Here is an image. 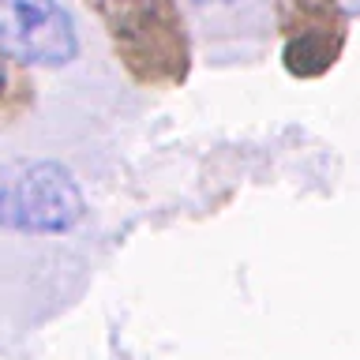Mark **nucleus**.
<instances>
[{"instance_id":"obj_4","label":"nucleus","mask_w":360,"mask_h":360,"mask_svg":"<svg viewBox=\"0 0 360 360\" xmlns=\"http://www.w3.org/2000/svg\"><path fill=\"white\" fill-rule=\"evenodd\" d=\"M338 49H342L338 34H289L285 49H281V60H285L292 75L311 79V75H323L338 60Z\"/></svg>"},{"instance_id":"obj_6","label":"nucleus","mask_w":360,"mask_h":360,"mask_svg":"<svg viewBox=\"0 0 360 360\" xmlns=\"http://www.w3.org/2000/svg\"><path fill=\"white\" fill-rule=\"evenodd\" d=\"M199 4H225V0H199Z\"/></svg>"},{"instance_id":"obj_3","label":"nucleus","mask_w":360,"mask_h":360,"mask_svg":"<svg viewBox=\"0 0 360 360\" xmlns=\"http://www.w3.org/2000/svg\"><path fill=\"white\" fill-rule=\"evenodd\" d=\"M117 41L128 49H146L150 45V60H180L184 64V49H180V22L173 19V4L169 0H101Z\"/></svg>"},{"instance_id":"obj_5","label":"nucleus","mask_w":360,"mask_h":360,"mask_svg":"<svg viewBox=\"0 0 360 360\" xmlns=\"http://www.w3.org/2000/svg\"><path fill=\"white\" fill-rule=\"evenodd\" d=\"M4 86H8V72H4V56H0V94H4Z\"/></svg>"},{"instance_id":"obj_1","label":"nucleus","mask_w":360,"mask_h":360,"mask_svg":"<svg viewBox=\"0 0 360 360\" xmlns=\"http://www.w3.org/2000/svg\"><path fill=\"white\" fill-rule=\"evenodd\" d=\"M86 218V195L75 173L53 158L0 165V233L60 236Z\"/></svg>"},{"instance_id":"obj_2","label":"nucleus","mask_w":360,"mask_h":360,"mask_svg":"<svg viewBox=\"0 0 360 360\" xmlns=\"http://www.w3.org/2000/svg\"><path fill=\"white\" fill-rule=\"evenodd\" d=\"M0 56L30 68H64L79 56L75 19L60 0H0Z\"/></svg>"}]
</instances>
